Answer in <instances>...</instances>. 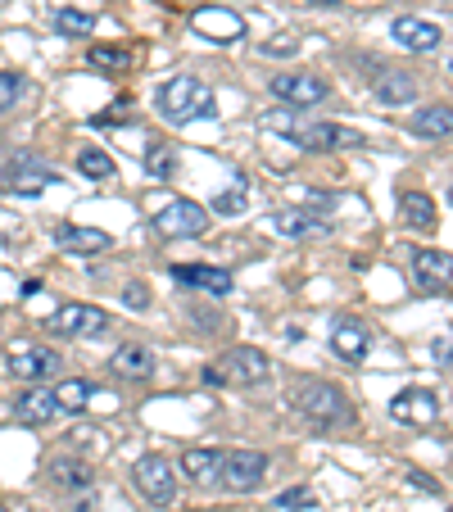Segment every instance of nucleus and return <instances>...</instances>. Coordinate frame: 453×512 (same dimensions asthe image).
Returning <instances> with one entry per match:
<instances>
[{
	"instance_id": "37",
	"label": "nucleus",
	"mask_w": 453,
	"mask_h": 512,
	"mask_svg": "<svg viewBox=\"0 0 453 512\" xmlns=\"http://www.w3.org/2000/svg\"><path fill=\"white\" fill-rule=\"evenodd\" d=\"M408 485H413V490H422V494H435V490H440V485H435L431 476H417V472L408 476Z\"/></svg>"
},
{
	"instance_id": "33",
	"label": "nucleus",
	"mask_w": 453,
	"mask_h": 512,
	"mask_svg": "<svg viewBox=\"0 0 453 512\" xmlns=\"http://www.w3.org/2000/svg\"><path fill=\"white\" fill-rule=\"evenodd\" d=\"M313 490H304V485H295V490H281L277 494V508H286V512H304V508H313Z\"/></svg>"
},
{
	"instance_id": "3",
	"label": "nucleus",
	"mask_w": 453,
	"mask_h": 512,
	"mask_svg": "<svg viewBox=\"0 0 453 512\" xmlns=\"http://www.w3.org/2000/svg\"><path fill=\"white\" fill-rule=\"evenodd\" d=\"M268 372H272V363L263 349L236 345L218 358V368H209V381L213 386H222V381H232V386H259V381H268Z\"/></svg>"
},
{
	"instance_id": "16",
	"label": "nucleus",
	"mask_w": 453,
	"mask_h": 512,
	"mask_svg": "<svg viewBox=\"0 0 453 512\" xmlns=\"http://www.w3.org/2000/svg\"><path fill=\"white\" fill-rule=\"evenodd\" d=\"M413 277H417V286H426V290H444V286H453V254H444V250H413Z\"/></svg>"
},
{
	"instance_id": "27",
	"label": "nucleus",
	"mask_w": 453,
	"mask_h": 512,
	"mask_svg": "<svg viewBox=\"0 0 453 512\" xmlns=\"http://www.w3.org/2000/svg\"><path fill=\"white\" fill-rule=\"evenodd\" d=\"M272 227H277L281 236H318V232H327V223H318V218H309V213H277Z\"/></svg>"
},
{
	"instance_id": "13",
	"label": "nucleus",
	"mask_w": 453,
	"mask_h": 512,
	"mask_svg": "<svg viewBox=\"0 0 453 512\" xmlns=\"http://www.w3.org/2000/svg\"><path fill=\"white\" fill-rule=\"evenodd\" d=\"M390 417L404 426H431L435 417H440V399H435L431 390H399V395L390 399Z\"/></svg>"
},
{
	"instance_id": "36",
	"label": "nucleus",
	"mask_w": 453,
	"mask_h": 512,
	"mask_svg": "<svg viewBox=\"0 0 453 512\" xmlns=\"http://www.w3.org/2000/svg\"><path fill=\"white\" fill-rule=\"evenodd\" d=\"M263 55H295V50H299V41L295 37H286V41H263Z\"/></svg>"
},
{
	"instance_id": "1",
	"label": "nucleus",
	"mask_w": 453,
	"mask_h": 512,
	"mask_svg": "<svg viewBox=\"0 0 453 512\" xmlns=\"http://www.w3.org/2000/svg\"><path fill=\"white\" fill-rule=\"evenodd\" d=\"M159 114L168 118L173 127H186L195 123V118H213L218 109H213V91L204 87L200 78H191V73H177V78H168L164 87H159Z\"/></svg>"
},
{
	"instance_id": "26",
	"label": "nucleus",
	"mask_w": 453,
	"mask_h": 512,
	"mask_svg": "<svg viewBox=\"0 0 453 512\" xmlns=\"http://www.w3.org/2000/svg\"><path fill=\"white\" fill-rule=\"evenodd\" d=\"M87 399H91V386H87L82 377L59 381V386H55V404H59V413H82V408H87Z\"/></svg>"
},
{
	"instance_id": "20",
	"label": "nucleus",
	"mask_w": 453,
	"mask_h": 512,
	"mask_svg": "<svg viewBox=\"0 0 453 512\" xmlns=\"http://www.w3.org/2000/svg\"><path fill=\"white\" fill-rule=\"evenodd\" d=\"M372 91L381 96V105H413L417 100V78L413 73H399V68H381L372 82Z\"/></svg>"
},
{
	"instance_id": "9",
	"label": "nucleus",
	"mask_w": 453,
	"mask_h": 512,
	"mask_svg": "<svg viewBox=\"0 0 453 512\" xmlns=\"http://www.w3.org/2000/svg\"><path fill=\"white\" fill-rule=\"evenodd\" d=\"M50 331L55 336H105L109 331V313L100 304H64L50 318Z\"/></svg>"
},
{
	"instance_id": "11",
	"label": "nucleus",
	"mask_w": 453,
	"mask_h": 512,
	"mask_svg": "<svg viewBox=\"0 0 453 512\" xmlns=\"http://www.w3.org/2000/svg\"><path fill=\"white\" fill-rule=\"evenodd\" d=\"M195 32L218 41V46H232L245 37V19L236 10H222V5H204V10H195Z\"/></svg>"
},
{
	"instance_id": "10",
	"label": "nucleus",
	"mask_w": 453,
	"mask_h": 512,
	"mask_svg": "<svg viewBox=\"0 0 453 512\" xmlns=\"http://www.w3.org/2000/svg\"><path fill=\"white\" fill-rule=\"evenodd\" d=\"M327 91L331 87L318 78V73H277V78H272V96L286 100V105H299V109L322 105Z\"/></svg>"
},
{
	"instance_id": "6",
	"label": "nucleus",
	"mask_w": 453,
	"mask_h": 512,
	"mask_svg": "<svg viewBox=\"0 0 453 512\" xmlns=\"http://www.w3.org/2000/svg\"><path fill=\"white\" fill-rule=\"evenodd\" d=\"M277 132L290 136L295 145L304 150H340V145H363V136L349 132V127H336V123H290V118H277Z\"/></svg>"
},
{
	"instance_id": "7",
	"label": "nucleus",
	"mask_w": 453,
	"mask_h": 512,
	"mask_svg": "<svg viewBox=\"0 0 453 512\" xmlns=\"http://www.w3.org/2000/svg\"><path fill=\"white\" fill-rule=\"evenodd\" d=\"M204 227H209V213H204L195 200L164 204L155 218V232L164 236V241H191V236H204Z\"/></svg>"
},
{
	"instance_id": "24",
	"label": "nucleus",
	"mask_w": 453,
	"mask_h": 512,
	"mask_svg": "<svg viewBox=\"0 0 453 512\" xmlns=\"http://www.w3.org/2000/svg\"><path fill=\"white\" fill-rule=\"evenodd\" d=\"M413 132L426 136V141H440V136H453V105H431L413 114Z\"/></svg>"
},
{
	"instance_id": "22",
	"label": "nucleus",
	"mask_w": 453,
	"mask_h": 512,
	"mask_svg": "<svg viewBox=\"0 0 453 512\" xmlns=\"http://www.w3.org/2000/svg\"><path fill=\"white\" fill-rule=\"evenodd\" d=\"M399 218H404V227L431 232V227H435V200L426 191H404V195H399Z\"/></svg>"
},
{
	"instance_id": "5",
	"label": "nucleus",
	"mask_w": 453,
	"mask_h": 512,
	"mask_svg": "<svg viewBox=\"0 0 453 512\" xmlns=\"http://www.w3.org/2000/svg\"><path fill=\"white\" fill-rule=\"evenodd\" d=\"M132 481H136V490H141L145 499L155 503V508H168V503L177 499V467L168 463L164 454H145V458H136Z\"/></svg>"
},
{
	"instance_id": "28",
	"label": "nucleus",
	"mask_w": 453,
	"mask_h": 512,
	"mask_svg": "<svg viewBox=\"0 0 453 512\" xmlns=\"http://www.w3.org/2000/svg\"><path fill=\"white\" fill-rule=\"evenodd\" d=\"M78 168L87 177H96V182H105V177H114V159L100 150V145H91V150H82L78 155Z\"/></svg>"
},
{
	"instance_id": "12",
	"label": "nucleus",
	"mask_w": 453,
	"mask_h": 512,
	"mask_svg": "<svg viewBox=\"0 0 453 512\" xmlns=\"http://www.w3.org/2000/svg\"><path fill=\"white\" fill-rule=\"evenodd\" d=\"M59 354L46 345H28V340H19V345L10 349V372L19 381H46L50 372H55Z\"/></svg>"
},
{
	"instance_id": "31",
	"label": "nucleus",
	"mask_w": 453,
	"mask_h": 512,
	"mask_svg": "<svg viewBox=\"0 0 453 512\" xmlns=\"http://www.w3.org/2000/svg\"><path fill=\"white\" fill-rule=\"evenodd\" d=\"M145 168H150L155 177H168L177 168V155L168 150V145H150V150H145Z\"/></svg>"
},
{
	"instance_id": "40",
	"label": "nucleus",
	"mask_w": 453,
	"mask_h": 512,
	"mask_svg": "<svg viewBox=\"0 0 453 512\" xmlns=\"http://www.w3.org/2000/svg\"><path fill=\"white\" fill-rule=\"evenodd\" d=\"M449 204H453V191H449Z\"/></svg>"
},
{
	"instance_id": "34",
	"label": "nucleus",
	"mask_w": 453,
	"mask_h": 512,
	"mask_svg": "<svg viewBox=\"0 0 453 512\" xmlns=\"http://www.w3.org/2000/svg\"><path fill=\"white\" fill-rule=\"evenodd\" d=\"M213 209H218V213H241L245 209V191H241V186H236V191H222L218 200H213Z\"/></svg>"
},
{
	"instance_id": "8",
	"label": "nucleus",
	"mask_w": 453,
	"mask_h": 512,
	"mask_svg": "<svg viewBox=\"0 0 453 512\" xmlns=\"http://www.w3.org/2000/svg\"><path fill=\"white\" fill-rule=\"evenodd\" d=\"M50 182H59V173L32 155H19L0 168V191H14V195H41Z\"/></svg>"
},
{
	"instance_id": "42",
	"label": "nucleus",
	"mask_w": 453,
	"mask_h": 512,
	"mask_svg": "<svg viewBox=\"0 0 453 512\" xmlns=\"http://www.w3.org/2000/svg\"><path fill=\"white\" fill-rule=\"evenodd\" d=\"M449 73H453V68H449Z\"/></svg>"
},
{
	"instance_id": "2",
	"label": "nucleus",
	"mask_w": 453,
	"mask_h": 512,
	"mask_svg": "<svg viewBox=\"0 0 453 512\" xmlns=\"http://www.w3.org/2000/svg\"><path fill=\"white\" fill-rule=\"evenodd\" d=\"M290 399H295V408L309 422L318 426H340L349 422V404H345V390L331 386V381H299L295 390H290Z\"/></svg>"
},
{
	"instance_id": "43",
	"label": "nucleus",
	"mask_w": 453,
	"mask_h": 512,
	"mask_svg": "<svg viewBox=\"0 0 453 512\" xmlns=\"http://www.w3.org/2000/svg\"><path fill=\"white\" fill-rule=\"evenodd\" d=\"M449 512H453V508H449Z\"/></svg>"
},
{
	"instance_id": "25",
	"label": "nucleus",
	"mask_w": 453,
	"mask_h": 512,
	"mask_svg": "<svg viewBox=\"0 0 453 512\" xmlns=\"http://www.w3.org/2000/svg\"><path fill=\"white\" fill-rule=\"evenodd\" d=\"M55 28L64 32V37H91V32H96V14L73 10V5H59V10H55Z\"/></svg>"
},
{
	"instance_id": "29",
	"label": "nucleus",
	"mask_w": 453,
	"mask_h": 512,
	"mask_svg": "<svg viewBox=\"0 0 453 512\" xmlns=\"http://www.w3.org/2000/svg\"><path fill=\"white\" fill-rule=\"evenodd\" d=\"M127 64H132V55H127V50L91 46V68H100V73H127Z\"/></svg>"
},
{
	"instance_id": "15",
	"label": "nucleus",
	"mask_w": 453,
	"mask_h": 512,
	"mask_svg": "<svg viewBox=\"0 0 453 512\" xmlns=\"http://www.w3.org/2000/svg\"><path fill=\"white\" fill-rule=\"evenodd\" d=\"M173 277L182 281V286L213 295V300H222V295L232 290V272H227V268H209V263H177Z\"/></svg>"
},
{
	"instance_id": "14",
	"label": "nucleus",
	"mask_w": 453,
	"mask_h": 512,
	"mask_svg": "<svg viewBox=\"0 0 453 512\" xmlns=\"http://www.w3.org/2000/svg\"><path fill=\"white\" fill-rule=\"evenodd\" d=\"M390 37H395L404 50H417V55H431V50H440L444 32L435 28V23H426V19H413V14H404V19L390 23Z\"/></svg>"
},
{
	"instance_id": "23",
	"label": "nucleus",
	"mask_w": 453,
	"mask_h": 512,
	"mask_svg": "<svg viewBox=\"0 0 453 512\" xmlns=\"http://www.w3.org/2000/svg\"><path fill=\"white\" fill-rule=\"evenodd\" d=\"M114 372H123V377H132V381L155 377V354H150L145 345H118L114 349Z\"/></svg>"
},
{
	"instance_id": "32",
	"label": "nucleus",
	"mask_w": 453,
	"mask_h": 512,
	"mask_svg": "<svg viewBox=\"0 0 453 512\" xmlns=\"http://www.w3.org/2000/svg\"><path fill=\"white\" fill-rule=\"evenodd\" d=\"M50 476H55L59 485H73V490H82V485H91V472L82 463H55L50 467Z\"/></svg>"
},
{
	"instance_id": "39",
	"label": "nucleus",
	"mask_w": 453,
	"mask_h": 512,
	"mask_svg": "<svg viewBox=\"0 0 453 512\" xmlns=\"http://www.w3.org/2000/svg\"><path fill=\"white\" fill-rule=\"evenodd\" d=\"M313 5H336V0H313Z\"/></svg>"
},
{
	"instance_id": "4",
	"label": "nucleus",
	"mask_w": 453,
	"mask_h": 512,
	"mask_svg": "<svg viewBox=\"0 0 453 512\" xmlns=\"http://www.w3.org/2000/svg\"><path fill=\"white\" fill-rule=\"evenodd\" d=\"M268 476V454L259 449H232V454H222V467H218V485L232 494H250L263 485Z\"/></svg>"
},
{
	"instance_id": "17",
	"label": "nucleus",
	"mask_w": 453,
	"mask_h": 512,
	"mask_svg": "<svg viewBox=\"0 0 453 512\" xmlns=\"http://www.w3.org/2000/svg\"><path fill=\"white\" fill-rule=\"evenodd\" d=\"M331 349H336V358H345V363H363L367 349H372V336H367V327L358 318H340L336 327H331Z\"/></svg>"
},
{
	"instance_id": "35",
	"label": "nucleus",
	"mask_w": 453,
	"mask_h": 512,
	"mask_svg": "<svg viewBox=\"0 0 453 512\" xmlns=\"http://www.w3.org/2000/svg\"><path fill=\"white\" fill-rule=\"evenodd\" d=\"M123 304H132L136 313H141V309H150V295H145V286H141V281H132V286L123 290Z\"/></svg>"
},
{
	"instance_id": "21",
	"label": "nucleus",
	"mask_w": 453,
	"mask_h": 512,
	"mask_svg": "<svg viewBox=\"0 0 453 512\" xmlns=\"http://www.w3.org/2000/svg\"><path fill=\"white\" fill-rule=\"evenodd\" d=\"M222 467V449H186L182 454V476L195 485H213Z\"/></svg>"
},
{
	"instance_id": "41",
	"label": "nucleus",
	"mask_w": 453,
	"mask_h": 512,
	"mask_svg": "<svg viewBox=\"0 0 453 512\" xmlns=\"http://www.w3.org/2000/svg\"><path fill=\"white\" fill-rule=\"evenodd\" d=\"M0 512H10V508H0Z\"/></svg>"
},
{
	"instance_id": "30",
	"label": "nucleus",
	"mask_w": 453,
	"mask_h": 512,
	"mask_svg": "<svg viewBox=\"0 0 453 512\" xmlns=\"http://www.w3.org/2000/svg\"><path fill=\"white\" fill-rule=\"evenodd\" d=\"M23 91H28V82H23L19 73H0V114H10Z\"/></svg>"
},
{
	"instance_id": "18",
	"label": "nucleus",
	"mask_w": 453,
	"mask_h": 512,
	"mask_svg": "<svg viewBox=\"0 0 453 512\" xmlns=\"http://www.w3.org/2000/svg\"><path fill=\"white\" fill-rule=\"evenodd\" d=\"M55 245L64 254H100L114 245V236L100 232V227H73V223H59L55 227Z\"/></svg>"
},
{
	"instance_id": "19",
	"label": "nucleus",
	"mask_w": 453,
	"mask_h": 512,
	"mask_svg": "<svg viewBox=\"0 0 453 512\" xmlns=\"http://www.w3.org/2000/svg\"><path fill=\"white\" fill-rule=\"evenodd\" d=\"M55 413H59L55 390L32 386V390H23V395L14 399V417H19L23 426H46V422H55Z\"/></svg>"
},
{
	"instance_id": "38",
	"label": "nucleus",
	"mask_w": 453,
	"mask_h": 512,
	"mask_svg": "<svg viewBox=\"0 0 453 512\" xmlns=\"http://www.w3.org/2000/svg\"><path fill=\"white\" fill-rule=\"evenodd\" d=\"M435 358H440V363H444V358H453V340H449V336L435 340Z\"/></svg>"
}]
</instances>
